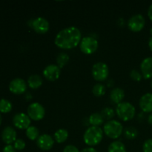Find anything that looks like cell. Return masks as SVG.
Segmentation results:
<instances>
[{"instance_id": "32", "label": "cell", "mask_w": 152, "mask_h": 152, "mask_svg": "<svg viewBox=\"0 0 152 152\" xmlns=\"http://www.w3.org/2000/svg\"><path fill=\"white\" fill-rule=\"evenodd\" d=\"M2 152H16L14 146L12 145H6L3 148Z\"/></svg>"}, {"instance_id": "21", "label": "cell", "mask_w": 152, "mask_h": 152, "mask_svg": "<svg viewBox=\"0 0 152 152\" xmlns=\"http://www.w3.org/2000/svg\"><path fill=\"white\" fill-rule=\"evenodd\" d=\"M108 152H127L126 145L121 141L115 140L108 145Z\"/></svg>"}, {"instance_id": "10", "label": "cell", "mask_w": 152, "mask_h": 152, "mask_svg": "<svg viewBox=\"0 0 152 152\" xmlns=\"http://www.w3.org/2000/svg\"><path fill=\"white\" fill-rule=\"evenodd\" d=\"M28 88V83L23 79L16 77L13 79L9 83V90L16 95L23 94Z\"/></svg>"}, {"instance_id": "30", "label": "cell", "mask_w": 152, "mask_h": 152, "mask_svg": "<svg viewBox=\"0 0 152 152\" xmlns=\"http://www.w3.org/2000/svg\"><path fill=\"white\" fill-rule=\"evenodd\" d=\"M143 152H152V139H148L143 142L142 145Z\"/></svg>"}, {"instance_id": "12", "label": "cell", "mask_w": 152, "mask_h": 152, "mask_svg": "<svg viewBox=\"0 0 152 152\" xmlns=\"http://www.w3.org/2000/svg\"><path fill=\"white\" fill-rule=\"evenodd\" d=\"M43 77L49 81H55L60 77L61 68L56 64H50L44 68Z\"/></svg>"}, {"instance_id": "39", "label": "cell", "mask_w": 152, "mask_h": 152, "mask_svg": "<svg viewBox=\"0 0 152 152\" xmlns=\"http://www.w3.org/2000/svg\"><path fill=\"white\" fill-rule=\"evenodd\" d=\"M151 88H152V80H151Z\"/></svg>"}, {"instance_id": "38", "label": "cell", "mask_w": 152, "mask_h": 152, "mask_svg": "<svg viewBox=\"0 0 152 152\" xmlns=\"http://www.w3.org/2000/svg\"><path fill=\"white\" fill-rule=\"evenodd\" d=\"M150 35H151V37H152V28L150 29Z\"/></svg>"}, {"instance_id": "7", "label": "cell", "mask_w": 152, "mask_h": 152, "mask_svg": "<svg viewBox=\"0 0 152 152\" xmlns=\"http://www.w3.org/2000/svg\"><path fill=\"white\" fill-rule=\"evenodd\" d=\"M27 114L29 116L31 120L39 121L45 116V109L41 103L34 102L28 105L27 108Z\"/></svg>"}, {"instance_id": "9", "label": "cell", "mask_w": 152, "mask_h": 152, "mask_svg": "<svg viewBox=\"0 0 152 152\" xmlns=\"http://www.w3.org/2000/svg\"><path fill=\"white\" fill-rule=\"evenodd\" d=\"M127 25L129 29L133 32H140L145 27V17L140 13H137L131 16Z\"/></svg>"}, {"instance_id": "19", "label": "cell", "mask_w": 152, "mask_h": 152, "mask_svg": "<svg viewBox=\"0 0 152 152\" xmlns=\"http://www.w3.org/2000/svg\"><path fill=\"white\" fill-rule=\"evenodd\" d=\"M68 135H69V134H68V130L65 129H59L55 132V133L53 134V137L54 139L55 142L61 144L63 143L67 140Z\"/></svg>"}, {"instance_id": "24", "label": "cell", "mask_w": 152, "mask_h": 152, "mask_svg": "<svg viewBox=\"0 0 152 152\" xmlns=\"http://www.w3.org/2000/svg\"><path fill=\"white\" fill-rule=\"evenodd\" d=\"M123 134L124 137L128 140H134L137 137L138 131L136 128L133 126H129L126 128L123 131Z\"/></svg>"}, {"instance_id": "17", "label": "cell", "mask_w": 152, "mask_h": 152, "mask_svg": "<svg viewBox=\"0 0 152 152\" xmlns=\"http://www.w3.org/2000/svg\"><path fill=\"white\" fill-rule=\"evenodd\" d=\"M125 97V91L121 88H114L110 92V99L113 102L117 104L123 102Z\"/></svg>"}, {"instance_id": "34", "label": "cell", "mask_w": 152, "mask_h": 152, "mask_svg": "<svg viewBox=\"0 0 152 152\" xmlns=\"http://www.w3.org/2000/svg\"><path fill=\"white\" fill-rule=\"evenodd\" d=\"M148 16L150 19V20L152 21V4H150V6L148 8Z\"/></svg>"}, {"instance_id": "3", "label": "cell", "mask_w": 152, "mask_h": 152, "mask_svg": "<svg viewBox=\"0 0 152 152\" xmlns=\"http://www.w3.org/2000/svg\"><path fill=\"white\" fill-rule=\"evenodd\" d=\"M115 112L120 120L128 122L135 117L136 108L129 102H122L117 105Z\"/></svg>"}, {"instance_id": "5", "label": "cell", "mask_w": 152, "mask_h": 152, "mask_svg": "<svg viewBox=\"0 0 152 152\" xmlns=\"http://www.w3.org/2000/svg\"><path fill=\"white\" fill-rule=\"evenodd\" d=\"M93 78L98 82H103L107 80L109 75V68L105 62H98L94 64L91 69Z\"/></svg>"}, {"instance_id": "1", "label": "cell", "mask_w": 152, "mask_h": 152, "mask_svg": "<svg viewBox=\"0 0 152 152\" xmlns=\"http://www.w3.org/2000/svg\"><path fill=\"white\" fill-rule=\"evenodd\" d=\"M82 38L81 31L78 28L67 27L57 33L54 39V44L61 49L70 50L80 45Z\"/></svg>"}, {"instance_id": "20", "label": "cell", "mask_w": 152, "mask_h": 152, "mask_svg": "<svg viewBox=\"0 0 152 152\" xmlns=\"http://www.w3.org/2000/svg\"><path fill=\"white\" fill-rule=\"evenodd\" d=\"M104 118L102 114L99 112H95L91 114L88 117V123L91 126H98L100 127L101 125L104 123Z\"/></svg>"}, {"instance_id": "22", "label": "cell", "mask_w": 152, "mask_h": 152, "mask_svg": "<svg viewBox=\"0 0 152 152\" xmlns=\"http://www.w3.org/2000/svg\"><path fill=\"white\" fill-rule=\"evenodd\" d=\"M25 134H26L27 137L29 140H37L39 137L40 136L39 130L36 126H31L26 129V131H25Z\"/></svg>"}, {"instance_id": "33", "label": "cell", "mask_w": 152, "mask_h": 152, "mask_svg": "<svg viewBox=\"0 0 152 152\" xmlns=\"http://www.w3.org/2000/svg\"><path fill=\"white\" fill-rule=\"evenodd\" d=\"M80 152H97L96 149L94 147H86V148H83Z\"/></svg>"}, {"instance_id": "25", "label": "cell", "mask_w": 152, "mask_h": 152, "mask_svg": "<svg viewBox=\"0 0 152 152\" xmlns=\"http://www.w3.org/2000/svg\"><path fill=\"white\" fill-rule=\"evenodd\" d=\"M13 108L11 102L7 99H0V112L3 114L10 112Z\"/></svg>"}, {"instance_id": "11", "label": "cell", "mask_w": 152, "mask_h": 152, "mask_svg": "<svg viewBox=\"0 0 152 152\" xmlns=\"http://www.w3.org/2000/svg\"><path fill=\"white\" fill-rule=\"evenodd\" d=\"M12 122L15 127L17 129L26 130L29 126H31V120L27 114L19 112L13 116Z\"/></svg>"}, {"instance_id": "8", "label": "cell", "mask_w": 152, "mask_h": 152, "mask_svg": "<svg viewBox=\"0 0 152 152\" xmlns=\"http://www.w3.org/2000/svg\"><path fill=\"white\" fill-rule=\"evenodd\" d=\"M28 25L31 26L37 33L44 34L50 29V23L45 18L42 16H38L28 22Z\"/></svg>"}, {"instance_id": "26", "label": "cell", "mask_w": 152, "mask_h": 152, "mask_svg": "<svg viewBox=\"0 0 152 152\" xmlns=\"http://www.w3.org/2000/svg\"><path fill=\"white\" fill-rule=\"evenodd\" d=\"M106 91L105 86L102 83H96L92 88V93L96 96H103Z\"/></svg>"}, {"instance_id": "2", "label": "cell", "mask_w": 152, "mask_h": 152, "mask_svg": "<svg viewBox=\"0 0 152 152\" xmlns=\"http://www.w3.org/2000/svg\"><path fill=\"white\" fill-rule=\"evenodd\" d=\"M104 132L100 127L91 126L88 128L83 134V141L89 147H94L101 142Z\"/></svg>"}, {"instance_id": "6", "label": "cell", "mask_w": 152, "mask_h": 152, "mask_svg": "<svg viewBox=\"0 0 152 152\" xmlns=\"http://www.w3.org/2000/svg\"><path fill=\"white\" fill-rule=\"evenodd\" d=\"M80 49L85 54H92L97 50L99 47V42L97 39L93 37L87 36L82 38L80 43Z\"/></svg>"}, {"instance_id": "4", "label": "cell", "mask_w": 152, "mask_h": 152, "mask_svg": "<svg viewBox=\"0 0 152 152\" xmlns=\"http://www.w3.org/2000/svg\"><path fill=\"white\" fill-rule=\"evenodd\" d=\"M103 132L108 138L118 139L123 134V126L120 121L116 120H108L103 125Z\"/></svg>"}, {"instance_id": "35", "label": "cell", "mask_w": 152, "mask_h": 152, "mask_svg": "<svg viewBox=\"0 0 152 152\" xmlns=\"http://www.w3.org/2000/svg\"><path fill=\"white\" fill-rule=\"evenodd\" d=\"M148 47H149L150 50L152 51V37H150L149 39H148Z\"/></svg>"}, {"instance_id": "36", "label": "cell", "mask_w": 152, "mask_h": 152, "mask_svg": "<svg viewBox=\"0 0 152 152\" xmlns=\"http://www.w3.org/2000/svg\"><path fill=\"white\" fill-rule=\"evenodd\" d=\"M148 123H149L151 126H152V113H150V114L148 117Z\"/></svg>"}, {"instance_id": "14", "label": "cell", "mask_w": 152, "mask_h": 152, "mask_svg": "<svg viewBox=\"0 0 152 152\" xmlns=\"http://www.w3.org/2000/svg\"><path fill=\"white\" fill-rule=\"evenodd\" d=\"M17 133L11 126H6L1 132V139L7 145H11L17 139Z\"/></svg>"}, {"instance_id": "13", "label": "cell", "mask_w": 152, "mask_h": 152, "mask_svg": "<svg viewBox=\"0 0 152 152\" xmlns=\"http://www.w3.org/2000/svg\"><path fill=\"white\" fill-rule=\"evenodd\" d=\"M54 142V139L51 135L43 134L37 140V145L42 151H49L53 148Z\"/></svg>"}, {"instance_id": "15", "label": "cell", "mask_w": 152, "mask_h": 152, "mask_svg": "<svg viewBox=\"0 0 152 152\" xmlns=\"http://www.w3.org/2000/svg\"><path fill=\"white\" fill-rule=\"evenodd\" d=\"M140 72L143 78L146 80L152 78V56L142 59L140 63Z\"/></svg>"}, {"instance_id": "28", "label": "cell", "mask_w": 152, "mask_h": 152, "mask_svg": "<svg viewBox=\"0 0 152 152\" xmlns=\"http://www.w3.org/2000/svg\"><path fill=\"white\" fill-rule=\"evenodd\" d=\"M130 77L131 79H132V80H134V81L136 82L141 81L142 79L143 78L140 71H139L138 70H136V69H133L131 71Z\"/></svg>"}, {"instance_id": "16", "label": "cell", "mask_w": 152, "mask_h": 152, "mask_svg": "<svg viewBox=\"0 0 152 152\" xmlns=\"http://www.w3.org/2000/svg\"><path fill=\"white\" fill-rule=\"evenodd\" d=\"M140 109L145 113H152V93L142 95L139 101Z\"/></svg>"}, {"instance_id": "31", "label": "cell", "mask_w": 152, "mask_h": 152, "mask_svg": "<svg viewBox=\"0 0 152 152\" xmlns=\"http://www.w3.org/2000/svg\"><path fill=\"white\" fill-rule=\"evenodd\" d=\"M62 152H80L79 148L74 145H67L65 146Z\"/></svg>"}, {"instance_id": "29", "label": "cell", "mask_w": 152, "mask_h": 152, "mask_svg": "<svg viewBox=\"0 0 152 152\" xmlns=\"http://www.w3.org/2000/svg\"><path fill=\"white\" fill-rule=\"evenodd\" d=\"M13 146L16 151H22V150L25 149L26 143L24 140L19 138V139H16V140L13 142Z\"/></svg>"}, {"instance_id": "23", "label": "cell", "mask_w": 152, "mask_h": 152, "mask_svg": "<svg viewBox=\"0 0 152 152\" xmlns=\"http://www.w3.org/2000/svg\"><path fill=\"white\" fill-rule=\"evenodd\" d=\"M70 56L69 55L65 52H61L56 56V65L59 67L60 68H63L65 65H67L68 62H69Z\"/></svg>"}, {"instance_id": "37", "label": "cell", "mask_w": 152, "mask_h": 152, "mask_svg": "<svg viewBox=\"0 0 152 152\" xmlns=\"http://www.w3.org/2000/svg\"><path fill=\"white\" fill-rule=\"evenodd\" d=\"M1 122H2V118H1V114H0V126H1Z\"/></svg>"}, {"instance_id": "18", "label": "cell", "mask_w": 152, "mask_h": 152, "mask_svg": "<svg viewBox=\"0 0 152 152\" xmlns=\"http://www.w3.org/2000/svg\"><path fill=\"white\" fill-rule=\"evenodd\" d=\"M42 77L39 74H32L28 79V86L31 89H38L42 85Z\"/></svg>"}, {"instance_id": "27", "label": "cell", "mask_w": 152, "mask_h": 152, "mask_svg": "<svg viewBox=\"0 0 152 152\" xmlns=\"http://www.w3.org/2000/svg\"><path fill=\"white\" fill-rule=\"evenodd\" d=\"M115 111L111 107H105L101 111L100 114L103 117L104 120H106L107 121L108 120H113L114 117L115 116Z\"/></svg>"}]
</instances>
